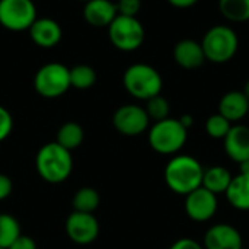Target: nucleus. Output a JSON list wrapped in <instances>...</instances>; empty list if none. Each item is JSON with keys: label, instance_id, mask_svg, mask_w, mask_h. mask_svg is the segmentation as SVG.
<instances>
[{"label": "nucleus", "instance_id": "obj_1", "mask_svg": "<svg viewBox=\"0 0 249 249\" xmlns=\"http://www.w3.org/2000/svg\"><path fill=\"white\" fill-rule=\"evenodd\" d=\"M204 169L201 163L188 155L172 158L165 168V182L171 191L179 196H188L203 184Z\"/></svg>", "mask_w": 249, "mask_h": 249}, {"label": "nucleus", "instance_id": "obj_2", "mask_svg": "<svg viewBox=\"0 0 249 249\" xmlns=\"http://www.w3.org/2000/svg\"><path fill=\"white\" fill-rule=\"evenodd\" d=\"M38 175L48 184L64 182L73 171L71 152L61 147L57 142L44 144L35 156Z\"/></svg>", "mask_w": 249, "mask_h": 249}, {"label": "nucleus", "instance_id": "obj_3", "mask_svg": "<svg viewBox=\"0 0 249 249\" xmlns=\"http://www.w3.org/2000/svg\"><path fill=\"white\" fill-rule=\"evenodd\" d=\"M123 85L136 99L147 101L156 95H160L163 80L155 67L144 63H136L124 71Z\"/></svg>", "mask_w": 249, "mask_h": 249}, {"label": "nucleus", "instance_id": "obj_4", "mask_svg": "<svg viewBox=\"0 0 249 249\" xmlns=\"http://www.w3.org/2000/svg\"><path fill=\"white\" fill-rule=\"evenodd\" d=\"M188 130L177 118L156 121L149 130V144L160 155H175L187 143Z\"/></svg>", "mask_w": 249, "mask_h": 249}, {"label": "nucleus", "instance_id": "obj_5", "mask_svg": "<svg viewBox=\"0 0 249 249\" xmlns=\"http://www.w3.org/2000/svg\"><path fill=\"white\" fill-rule=\"evenodd\" d=\"M201 47L206 60L222 64L235 57L239 47V39L232 28L226 25H217L206 32Z\"/></svg>", "mask_w": 249, "mask_h": 249}, {"label": "nucleus", "instance_id": "obj_6", "mask_svg": "<svg viewBox=\"0 0 249 249\" xmlns=\"http://www.w3.org/2000/svg\"><path fill=\"white\" fill-rule=\"evenodd\" d=\"M70 69L61 63H47L38 69L34 77V88L38 95L53 99L70 89Z\"/></svg>", "mask_w": 249, "mask_h": 249}, {"label": "nucleus", "instance_id": "obj_7", "mask_svg": "<svg viewBox=\"0 0 249 249\" xmlns=\"http://www.w3.org/2000/svg\"><path fill=\"white\" fill-rule=\"evenodd\" d=\"M108 35L112 45L121 51H134L144 41V28L134 16L117 15L108 26Z\"/></svg>", "mask_w": 249, "mask_h": 249}, {"label": "nucleus", "instance_id": "obj_8", "mask_svg": "<svg viewBox=\"0 0 249 249\" xmlns=\"http://www.w3.org/2000/svg\"><path fill=\"white\" fill-rule=\"evenodd\" d=\"M36 20L32 0H0V25L9 31H25Z\"/></svg>", "mask_w": 249, "mask_h": 249}, {"label": "nucleus", "instance_id": "obj_9", "mask_svg": "<svg viewBox=\"0 0 249 249\" xmlns=\"http://www.w3.org/2000/svg\"><path fill=\"white\" fill-rule=\"evenodd\" d=\"M149 123L150 118L146 109L134 104L120 107L112 115L114 128L120 134L127 137H136L143 134L149 128Z\"/></svg>", "mask_w": 249, "mask_h": 249}, {"label": "nucleus", "instance_id": "obj_10", "mask_svg": "<svg viewBox=\"0 0 249 249\" xmlns=\"http://www.w3.org/2000/svg\"><path fill=\"white\" fill-rule=\"evenodd\" d=\"M67 238L77 245H89L99 235V222L93 213L71 212L64 223Z\"/></svg>", "mask_w": 249, "mask_h": 249}, {"label": "nucleus", "instance_id": "obj_11", "mask_svg": "<svg viewBox=\"0 0 249 249\" xmlns=\"http://www.w3.org/2000/svg\"><path fill=\"white\" fill-rule=\"evenodd\" d=\"M217 207V196H214L204 187H200L185 196V213L194 222H209L216 214Z\"/></svg>", "mask_w": 249, "mask_h": 249}, {"label": "nucleus", "instance_id": "obj_12", "mask_svg": "<svg viewBox=\"0 0 249 249\" xmlns=\"http://www.w3.org/2000/svg\"><path fill=\"white\" fill-rule=\"evenodd\" d=\"M241 232L228 223H219L212 226L204 235V249H241Z\"/></svg>", "mask_w": 249, "mask_h": 249}, {"label": "nucleus", "instance_id": "obj_13", "mask_svg": "<svg viewBox=\"0 0 249 249\" xmlns=\"http://www.w3.org/2000/svg\"><path fill=\"white\" fill-rule=\"evenodd\" d=\"M28 31L31 39L41 48L55 47L63 36V31L58 22L50 18H36Z\"/></svg>", "mask_w": 249, "mask_h": 249}, {"label": "nucleus", "instance_id": "obj_14", "mask_svg": "<svg viewBox=\"0 0 249 249\" xmlns=\"http://www.w3.org/2000/svg\"><path fill=\"white\" fill-rule=\"evenodd\" d=\"M226 155L236 163L249 159V127L232 125L226 137L223 139Z\"/></svg>", "mask_w": 249, "mask_h": 249}, {"label": "nucleus", "instance_id": "obj_15", "mask_svg": "<svg viewBox=\"0 0 249 249\" xmlns=\"http://www.w3.org/2000/svg\"><path fill=\"white\" fill-rule=\"evenodd\" d=\"M174 58L177 64L185 70L200 69L206 61L201 44L194 39H181L177 42L174 48Z\"/></svg>", "mask_w": 249, "mask_h": 249}, {"label": "nucleus", "instance_id": "obj_16", "mask_svg": "<svg viewBox=\"0 0 249 249\" xmlns=\"http://www.w3.org/2000/svg\"><path fill=\"white\" fill-rule=\"evenodd\" d=\"M118 15L117 4L111 0H89L85 3L83 16L86 22L96 28L109 26V23Z\"/></svg>", "mask_w": 249, "mask_h": 249}, {"label": "nucleus", "instance_id": "obj_17", "mask_svg": "<svg viewBox=\"0 0 249 249\" xmlns=\"http://www.w3.org/2000/svg\"><path fill=\"white\" fill-rule=\"evenodd\" d=\"M249 111L248 98L244 95V92L232 90L223 95V98L219 102V114L223 115L228 121L235 123L245 118Z\"/></svg>", "mask_w": 249, "mask_h": 249}, {"label": "nucleus", "instance_id": "obj_18", "mask_svg": "<svg viewBox=\"0 0 249 249\" xmlns=\"http://www.w3.org/2000/svg\"><path fill=\"white\" fill-rule=\"evenodd\" d=\"M228 201L232 207L241 212L249 210V175L239 174L232 178L228 190H226Z\"/></svg>", "mask_w": 249, "mask_h": 249}, {"label": "nucleus", "instance_id": "obj_19", "mask_svg": "<svg viewBox=\"0 0 249 249\" xmlns=\"http://www.w3.org/2000/svg\"><path fill=\"white\" fill-rule=\"evenodd\" d=\"M231 181H232V175L226 168L210 166L204 171L201 187H204L206 190H209L214 196H219V194L226 193Z\"/></svg>", "mask_w": 249, "mask_h": 249}, {"label": "nucleus", "instance_id": "obj_20", "mask_svg": "<svg viewBox=\"0 0 249 249\" xmlns=\"http://www.w3.org/2000/svg\"><path fill=\"white\" fill-rule=\"evenodd\" d=\"M83 139H85V130L80 124H77L74 121L64 123L58 128L57 136H55V142L61 147L67 149L69 152L77 149L83 143Z\"/></svg>", "mask_w": 249, "mask_h": 249}, {"label": "nucleus", "instance_id": "obj_21", "mask_svg": "<svg viewBox=\"0 0 249 249\" xmlns=\"http://www.w3.org/2000/svg\"><path fill=\"white\" fill-rule=\"evenodd\" d=\"M101 203L99 193L92 187L79 188L73 197V210L82 213H93Z\"/></svg>", "mask_w": 249, "mask_h": 249}, {"label": "nucleus", "instance_id": "obj_22", "mask_svg": "<svg viewBox=\"0 0 249 249\" xmlns=\"http://www.w3.org/2000/svg\"><path fill=\"white\" fill-rule=\"evenodd\" d=\"M219 9L228 20L232 22L249 20V0H220Z\"/></svg>", "mask_w": 249, "mask_h": 249}, {"label": "nucleus", "instance_id": "obj_23", "mask_svg": "<svg viewBox=\"0 0 249 249\" xmlns=\"http://www.w3.org/2000/svg\"><path fill=\"white\" fill-rule=\"evenodd\" d=\"M20 235L19 222L12 214L0 213V248L9 249Z\"/></svg>", "mask_w": 249, "mask_h": 249}, {"label": "nucleus", "instance_id": "obj_24", "mask_svg": "<svg viewBox=\"0 0 249 249\" xmlns=\"http://www.w3.org/2000/svg\"><path fill=\"white\" fill-rule=\"evenodd\" d=\"M96 82V71L88 64H77L70 69V85L76 89H89Z\"/></svg>", "mask_w": 249, "mask_h": 249}, {"label": "nucleus", "instance_id": "obj_25", "mask_svg": "<svg viewBox=\"0 0 249 249\" xmlns=\"http://www.w3.org/2000/svg\"><path fill=\"white\" fill-rule=\"evenodd\" d=\"M146 112L149 115L150 120H155V121H162L165 118L169 117V111H171V107H169V102L166 98H163L162 95H156L150 99L146 101Z\"/></svg>", "mask_w": 249, "mask_h": 249}, {"label": "nucleus", "instance_id": "obj_26", "mask_svg": "<svg viewBox=\"0 0 249 249\" xmlns=\"http://www.w3.org/2000/svg\"><path fill=\"white\" fill-rule=\"evenodd\" d=\"M232 124L220 114H213L206 121V131L212 139H225Z\"/></svg>", "mask_w": 249, "mask_h": 249}, {"label": "nucleus", "instance_id": "obj_27", "mask_svg": "<svg viewBox=\"0 0 249 249\" xmlns=\"http://www.w3.org/2000/svg\"><path fill=\"white\" fill-rule=\"evenodd\" d=\"M13 130V117L12 114L0 105V143L6 140Z\"/></svg>", "mask_w": 249, "mask_h": 249}, {"label": "nucleus", "instance_id": "obj_28", "mask_svg": "<svg viewBox=\"0 0 249 249\" xmlns=\"http://www.w3.org/2000/svg\"><path fill=\"white\" fill-rule=\"evenodd\" d=\"M142 7V0H118L117 3V10L118 15L124 16H134L140 12Z\"/></svg>", "mask_w": 249, "mask_h": 249}, {"label": "nucleus", "instance_id": "obj_29", "mask_svg": "<svg viewBox=\"0 0 249 249\" xmlns=\"http://www.w3.org/2000/svg\"><path fill=\"white\" fill-rule=\"evenodd\" d=\"M9 249H36V242L28 235H20Z\"/></svg>", "mask_w": 249, "mask_h": 249}, {"label": "nucleus", "instance_id": "obj_30", "mask_svg": "<svg viewBox=\"0 0 249 249\" xmlns=\"http://www.w3.org/2000/svg\"><path fill=\"white\" fill-rule=\"evenodd\" d=\"M13 191V182L12 179L4 175V174H0V201L1 200H6Z\"/></svg>", "mask_w": 249, "mask_h": 249}, {"label": "nucleus", "instance_id": "obj_31", "mask_svg": "<svg viewBox=\"0 0 249 249\" xmlns=\"http://www.w3.org/2000/svg\"><path fill=\"white\" fill-rule=\"evenodd\" d=\"M169 249H204V247L194 239L182 238V239H178Z\"/></svg>", "mask_w": 249, "mask_h": 249}, {"label": "nucleus", "instance_id": "obj_32", "mask_svg": "<svg viewBox=\"0 0 249 249\" xmlns=\"http://www.w3.org/2000/svg\"><path fill=\"white\" fill-rule=\"evenodd\" d=\"M174 7H178V9H187V7H191L194 6L198 0H168Z\"/></svg>", "mask_w": 249, "mask_h": 249}, {"label": "nucleus", "instance_id": "obj_33", "mask_svg": "<svg viewBox=\"0 0 249 249\" xmlns=\"http://www.w3.org/2000/svg\"><path fill=\"white\" fill-rule=\"evenodd\" d=\"M179 121H181V124H182L187 130L194 124V118H193V115H190V114H184V115L179 118Z\"/></svg>", "mask_w": 249, "mask_h": 249}, {"label": "nucleus", "instance_id": "obj_34", "mask_svg": "<svg viewBox=\"0 0 249 249\" xmlns=\"http://www.w3.org/2000/svg\"><path fill=\"white\" fill-rule=\"evenodd\" d=\"M239 165H241V174H244V175H249V159L244 160V162H241Z\"/></svg>", "mask_w": 249, "mask_h": 249}, {"label": "nucleus", "instance_id": "obj_35", "mask_svg": "<svg viewBox=\"0 0 249 249\" xmlns=\"http://www.w3.org/2000/svg\"><path fill=\"white\" fill-rule=\"evenodd\" d=\"M242 92H244V95L248 98V101H249V80L245 83V86H244V90H242Z\"/></svg>", "mask_w": 249, "mask_h": 249}, {"label": "nucleus", "instance_id": "obj_36", "mask_svg": "<svg viewBox=\"0 0 249 249\" xmlns=\"http://www.w3.org/2000/svg\"><path fill=\"white\" fill-rule=\"evenodd\" d=\"M79 1H83V3H88L89 0H79Z\"/></svg>", "mask_w": 249, "mask_h": 249}, {"label": "nucleus", "instance_id": "obj_37", "mask_svg": "<svg viewBox=\"0 0 249 249\" xmlns=\"http://www.w3.org/2000/svg\"><path fill=\"white\" fill-rule=\"evenodd\" d=\"M241 249H245V248H241Z\"/></svg>", "mask_w": 249, "mask_h": 249}, {"label": "nucleus", "instance_id": "obj_38", "mask_svg": "<svg viewBox=\"0 0 249 249\" xmlns=\"http://www.w3.org/2000/svg\"><path fill=\"white\" fill-rule=\"evenodd\" d=\"M0 249H3V248H0Z\"/></svg>", "mask_w": 249, "mask_h": 249}]
</instances>
